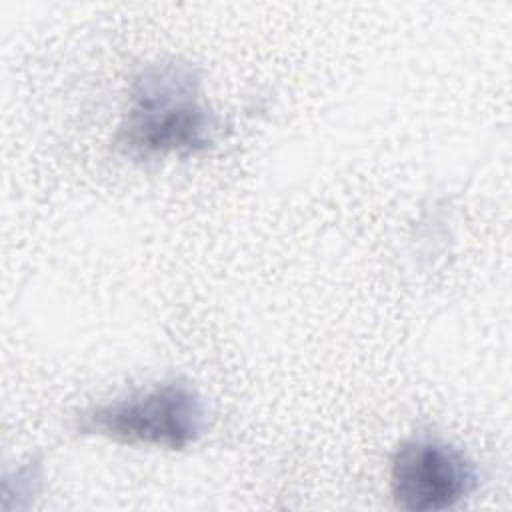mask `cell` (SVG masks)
I'll return each instance as SVG.
<instances>
[{
  "label": "cell",
  "instance_id": "obj_1",
  "mask_svg": "<svg viewBox=\"0 0 512 512\" xmlns=\"http://www.w3.org/2000/svg\"><path fill=\"white\" fill-rule=\"evenodd\" d=\"M216 132L218 118L204 100L198 68L164 58L134 74L112 144L128 160L156 162L204 154Z\"/></svg>",
  "mask_w": 512,
  "mask_h": 512
},
{
  "label": "cell",
  "instance_id": "obj_2",
  "mask_svg": "<svg viewBox=\"0 0 512 512\" xmlns=\"http://www.w3.org/2000/svg\"><path fill=\"white\" fill-rule=\"evenodd\" d=\"M208 424L204 396L188 380L170 378L82 410L74 428L82 436L180 452L200 442Z\"/></svg>",
  "mask_w": 512,
  "mask_h": 512
},
{
  "label": "cell",
  "instance_id": "obj_3",
  "mask_svg": "<svg viewBox=\"0 0 512 512\" xmlns=\"http://www.w3.org/2000/svg\"><path fill=\"white\" fill-rule=\"evenodd\" d=\"M476 462L452 442L416 434L402 440L390 458V494L408 512H438L476 492Z\"/></svg>",
  "mask_w": 512,
  "mask_h": 512
}]
</instances>
